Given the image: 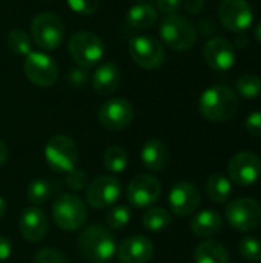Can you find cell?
Here are the masks:
<instances>
[{"label": "cell", "mask_w": 261, "mask_h": 263, "mask_svg": "<svg viewBox=\"0 0 261 263\" xmlns=\"http://www.w3.org/2000/svg\"><path fill=\"white\" fill-rule=\"evenodd\" d=\"M223 227L222 216L214 210H203L191 220V231L198 237H212Z\"/></svg>", "instance_id": "22"}, {"label": "cell", "mask_w": 261, "mask_h": 263, "mask_svg": "<svg viewBox=\"0 0 261 263\" xmlns=\"http://www.w3.org/2000/svg\"><path fill=\"white\" fill-rule=\"evenodd\" d=\"M122 83V71L112 62L102 63L92 74V88L100 96H109L118 89Z\"/></svg>", "instance_id": "20"}, {"label": "cell", "mask_w": 261, "mask_h": 263, "mask_svg": "<svg viewBox=\"0 0 261 263\" xmlns=\"http://www.w3.org/2000/svg\"><path fill=\"white\" fill-rule=\"evenodd\" d=\"M232 185L231 180L222 174H212L206 180V194L215 203H225L231 197Z\"/></svg>", "instance_id": "25"}, {"label": "cell", "mask_w": 261, "mask_h": 263, "mask_svg": "<svg viewBox=\"0 0 261 263\" xmlns=\"http://www.w3.org/2000/svg\"><path fill=\"white\" fill-rule=\"evenodd\" d=\"M183 5V0H157L158 11H162L166 15L177 14Z\"/></svg>", "instance_id": "37"}, {"label": "cell", "mask_w": 261, "mask_h": 263, "mask_svg": "<svg viewBox=\"0 0 261 263\" xmlns=\"http://www.w3.org/2000/svg\"><path fill=\"white\" fill-rule=\"evenodd\" d=\"M246 129L251 136L254 137H261V112L255 111L251 112L246 119Z\"/></svg>", "instance_id": "36"}, {"label": "cell", "mask_w": 261, "mask_h": 263, "mask_svg": "<svg viewBox=\"0 0 261 263\" xmlns=\"http://www.w3.org/2000/svg\"><path fill=\"white\" fill-rule=\"evenodd\" d=\"M195 263H229L225 247L215 240H203L194 251Z\"/></svg>", "instance_id": "23"}, {"label": "cell", "mask_w": 261, "mask_h": 263, "mask_svg": "<svg viewBox=\"0 0 261 263\" xmlns=\"http://www.w3.org/2000/svg\"><path fill=\"white\" fill-rule=\"evenodd\" d=\"M68 49L72 60L83 69L95 66L105 54L103 40L91 31H78L72 34L68 42Z\"/></svg>", "instance_id": "5"}, {"label": "cell", "mask_w": 261, "mask_h": 263, "mask_svg": "<svg viewBox=\"0 0 261 263\" xmlns=\"http://www.w3.org/2000/svg\"><path fill=\"white\" fill-rule=\"evenodd\" d=\"M226 220L235 231H252L261 223V205L249 197L232 200L226 206Z\"/></svg>", "instance_id": "9"}, {"label": "cell", "mask_w": 261, "mask_h": 263, "mask_svg": "<svg viewBox=\"0 0 261 263\" xmlns=\"http://www.w3.org/2000/svg\"><path fill=\"white\" fill-rule=\"evenodd\" d=\"M6 210H8L6 202H5V199H3V197H0V219L6 214Z\"/></svg>", "instance_id": "41"}, {"label": "cell", "mask_w": 261, "mask_h": 263, "mask_svg": "<svg viewBox=\"0 0 261 263\" xmlns=\"http://www.w3.org/2000/svg\"><path fill=\"white\" fill-rule=\"evenodd\" d=\"M238 251L248 262H261V240L257 237H243L238 243Z\"/></svg>", "instance_id": "32"}, {"label": "cell", "mask_w": 261, "mask_h": 263, "mask_svg": "<svg viewBox=\"0 0 261 263\" xmlns=\"http://www.w3.org/2000/svg\"><path fill=\"white\" fill-rule=\"evenodd\" d=\"M160 34L165 45L172 51H188L197 40L195 26L180 14L166 15L160 25Z\"/></svg>", "instance_id": "4"}, {"label": "cell", "mask_w": 261, "mask_h": 263, "mask_svg": "<svg viewBox=\"0 0 261 263\" xmlns=\"http://www.w3.org/2000/svg\"><path fill=\"white\" fill-rule=\"evenodd\" d=\"M185 8L188 12L191 14H197L205 8V0H186L185 2Z\"/></svg>", "instance_id": "39"}, {"label": "cell", "mask_w": 261, "mask_h": 263, "mask_svg": "<svg viewBox=\"0 0 261 263\" xmlns=\"http://www.w3.org/2000/svg\"><path fill=\"white\" fill-rule=\"evenodd\" d=\"M66 2L74 12L82 15L94 14L100 6V0H66Z\"/></svg>", "instance_id": "35"}, {"label": "cell", "mask_w": 261, "mask_h": 263, "mask_svg": "<svg viewBox=\"0 0 261 263\" xmlns=\"http://www.w3.org/2000/svg\"><path fill=\"white\" fill-rule=\"evenodd\" d=\"M128 51L134 63L143 69H157L165 62L163 45L151 35H134L128 43Z\"/></svg>", "instance_id": "8"}, {"label": "cell", "mask_w": 261, "mask_h": 263, "mask_svg": "<svg viewBox=\"0 0 261 263\" xmlns=\"http://www.w3.org/2000/svg\"><path fill=\"white\" fill-rule=\"evenodd\" d=\"M8 160V146L5 145V142L0 139V166L5 165Z\"/></svg>", "instance_id": "40"}, {"label": "cell", "mask_w": 261, "mask_h": 263, "mask_svg": "<svg viewBox=\"0 0 261 263\" xmlns=\"http://www.w3.org/2000/svg\"><path fill=\"white\" fill-rule=\"evenodd\" d=\"M142 223L146 230L149 231H154V233H158V231H163L169 227L171 223V214L165 210V208H158V206H154V208H149L143 213L142 216Z\"/></svg>", "instance_id": "27"}, {"label": "cell", "mask_w": 261, "mask_h": 263, "mask_svg": "<svg viewBox=\"0 0 261 263\" xmlns=\"http://www.w3.org/2000/svg\"><path fill=\"white\" fill-rule=\"evenodd\" d=\"M240 108V100L237 94L223 85H215L208 88L198 100L200 114L214 123H222L232 119Z\"/></svg>", "instance_id": "1"}, {"label": "cell", "mask_w": 261, "mask_h": 263, "mask_svg": "<svg viewBox=\"0 0 261 263\" xmlns=\"http://www.w3.org/2000/svg\"><path fill=\"white\" fill-rule=\"evenodd\" d=\"M218 18L226 29L242 32L252 25L254 12L246 0H223L218 8Z\"/></svg>", "instance_id": "15"}, {"label": "cell", "mask_w": 261, "mask_h": 263, "mask_svg": "<svg viewBox=\"0 0 261 263\" xmlns=\"http://www.w3.org/2000/svg\"><path fill=\"white\" fill-rule=\"evenodd\" d=\"M103 165L111 173H123L128 166V154L122 146H109L103 154Z\"/></svg>", "instance_id": "28"}, {"label": "cell", "mask_w": 261, "mask_h": 263, "mask_svg": "<svg viewBox=\"0 0 261 263\" xmlns=\"http://www.w3.org/2000/svg\"><path fill=\"white\" fill-rule=\"evenodd\" d=\"M6 43H8V48L12 52H15L17 55H28L29 52H32L31 39L22 29H12V31H9V34L6 37Z\"/></svg>", "instance_id": "30"}, {"label": "cell", "mask_w": 261, "mask_h": 263, "mask_svg": "<svg viewBox=\"0 0 261 263\" xmlns=\"http://www.w3.org/2000/svg\"><path fill=\"white\" fill-rule=\"evenodd\" d=\"M203 57L209 68L218 72L231 69L235 63V51L229 40L223 37L211 39L203 48Z\"/></svg>", "instance_id": "17"}, {"label": "cell", "mask_w": 261, "mask_h": 263, "mask_svg": "<svg viewBox=\"0 0 261 263\" xmlns=\"http://www.w3.org/2000/svg\"><path fill=\"white\" fill-rule=\"evenodd\" d=\"M45 159L49 168L55 173H69L75 168L78 151L74 140L68 136H52L45 146Z\"/></svg>", "instance_id": "6"}, {"label": "cell", "mask_w": 261, "mask_h": 263, "mask_svg": "<svg viewBox=\"0 0 261 263\" xmlns=\"http://www.w3.org/2000/svg\"><path fill=\"white\" fill-rule=\"evenodd\" d=\"M162 196V183L151 174L134 177L126 188V199L135 208H149Z\"/></svg>", "instance_id": "14"}, {"label": "cell", "mask_w": 261, "mask_h": 263, "mask_svg": "<svg viewBox=\"0 0 261 263\" xmlns=\"http://www.w3.org/2000/svg\"><path fill=\"white\" fill-rule=\"evenodd\" d=\"M134 116L135 111L132 103L123 97L109 99L98 109L100 125L111 131H120L128 128L134 120Z\"/></svg>", "instance_id": "11"}, {"label": "cell", "mask_w": 261, "mask_h": 263, "mask_svg": "<svg viewBox=\"0 0 261 263\" xmlns=\"http://www.w3.org/2000/svg\"><path fill=\"white\" fill-rule=\"evenodd\" d=\"M200 191L195 185L189 182H178L171 188L169 193V208L175 216L185 217L194 214L200 206Z\"/></svg>", "instance_id": "16"}, {"label": "cell", "mask_w": 261, "mask_h": 263, "mask_svg": "<svg viewBox=\"0 0 261 263\" xmlns=\"http://www.w3.org/2000/svg\"><path fill=\"white\" fill-rule=\"evenodd\" d=\"M86 202L95 210L112 206L122 196V183L112 176H100L86 186Z\"/></svg>", "instance_id": "13"}, {"label": "cell", "mask_w": 261, "mask_h": 263, "mask_svg": "<svg viewBox=\"0 0 261 263\" xmlns=\"http://www.w3.org/2000/svg\"><path fill=\"white\" fill-rule=\"evenodd\" d=\"M105 220L109 230H123L131 220V210L125 205H118L108 211Z\"/></svg>", "instance_id": "31"}, {"label": "cell", "mask_w": 261, "mask_h": 263, "mask_svg": "<svg viewBox=\"0 0 261 263\" xmlns=\"http://www.w3.org/2000/svg\"><path fill=\"white\" fill-rule=\"evenodd\" d=\"M229 180L238 186H251L261 177V159L249 151L235 154L228 163Z\"/></svg>", "instance_id": "12"}, {"label": "cell", "mask_w": 261, "mask_h": 263, "mask_svg": "<svg viewBox=\"0 0 261 263\" xmlns=\"http://www.w3.org/2000/svg\"><path fill=\"white\" fill-rule=\"evenodd\" d=\"M48 2H49V0H48Z\"/></svg>", "instance_id": "43"}, {"label": "cell", "mask_w": 261, "mask_h": 263, "mask_svg": "<svg viewBox=\"0 0 261 263\" xmlns=\"http://www.w3.org/2000/svg\"><path fill=\"white\" fill-rule=\"evenodd\" d=\"M65 183H66V186H68L69 190H72V191L86 190V186H88V174H86L83 170L74 168L72 171L66 173Z\"/></svg>", "instance_id": "33"}, {"label": "cell", "mask_w": 261, "mask_h": 263, "mask_svg": "<svg viewBox=\"0 0 261 263\" xmlns=\"http://www.w3.org/2000/svg\"><path fill=\"white\" fill-rule=\"evenodd\" d=\"M32 263H69V260L62 251L55 248H43L34 256Z\"/></svg>", "instance_id": "34"}, {"label": "cell", "mask_w": 261, "mask_h": 263, "mask_svg": "<svg viewBox=\"0 0 261 263\" xmlns=\"http://www.w3.org/2000/svg\"><path fill=\"white\" fill-rule=\"evenodd\" d=\"M254 35H255V39L261 43V22L260 23H257V26H255V29H254Z\"/></svg>", "instance_id": "42"}, {"label": "cell", "mask_w": 261, "mask_h": 263, "mask_svg": "<svg viewBox=\"0 0 261 263\" xmlns=\"http://www.w3.org/2000/svg\"><path fill=\"white\" fill-rule=\"evenodd\" d=\"M78 251L91 263H109L117 253L115 237L109 228L102 225H91L78 236Z\"/></svg>", "instance_id": "2"}, {"label": "cell", "mask_w": 261, "mask_h": 263, "mask_svg": "<svg viewBox=\"0 0 261 263\" xmlns=\"http://www.w3.org/2000/svg\"><path fill=\"white\" fill-rule=\"evenodd\" d=\"M18 230L25 240L37 243L43 240L48 233V217L38 206H29L23 210L20 216Z\"/></svg>", "instance_id": "18"}, {"label": "cell", "mask_w": 261, "mask_h": 263, "mask_svg": "<svg viewBox=\"0 0 261 263\" xmlns=\"http://www.w3.org/2000/svg\"><path fill=\"white\" fill-rule=\"evenodd\" d=\"M142 163L151 171H162L169 163V149L158 139H149L142 148Z\"/></svg>", "instance_id": "21"}, {"label": "cell", "mask_w": 261, "mask_h": 263, "mask_svg": "<svg viewBox=\"0 0 261 263\" xmlns=\"http://www.w3.org/2000/svg\"><path fill=\"white\" fill-rule=\"evenodd\" d=\"M237 91L242 97L254 100L261 96V79L254 72H246L237 80Z\"/></svg>", "instance_id": "29"}, {"label": "cell", "mask_w": 261, "mask_h": 263, "mask_svg": "<svg viewBox=\"0 0 261 263\" xmlns=\"http://www.w3.org/2000/svg\"><path fill=\"white\" fill-rule=\"evenodd\" d=\"M52 219L60 230L77 231L86 223V203L75 194H62L52 203Z\"/></svg>", "instance_id": "3"}, {"label": "cell", "mask_w": 261, "mask_h": 263, "mask_svg": "<svg viewBox=\"0 0 261 263\" xmlns=\"http://www.w3.org/2000/svg\"><path fill=\"white\" fill-rule=\"evenodd\" d=\"M31 32L38 48L43 51H54L63 42L65 26L58 15L52 12H42L34 17Z\"/></svg>", "instance_id": "7"}, {"label": "cell", "mask_w": 261, "mask_h": 263, "mask_svg": "<svg viewBox=\"0 0 261 263\" xmlns=\"http://www.w3.org/2000/svg\"><path fill=\"white\" fill-rule=\"evenodd\" d=\"M26 79L40 88L52 86L58 79V68L52 57L45 52H29L23 63Z\"/></svg>", "instance_id": "10"}, {"label": "cell", "mask_w": 261, "mask_h": 263, "mask_svg": "<svg viewBox=\"0 0 261 263\" xmlns=\"http://www.w3.org/2000/svg\"><path fill=\"white\" fill-rule=\"evenodd\" d=\"M158 15L154 6L148 3H137L129 8L126 14V22L131 28L135 29H146L151 28L157 22Z\"/></svg>", "instance_id": "24"}, {"label": "cell", "mask_w": 261, "mask_h": 263, "mask_svg": "<svg viewBox=\"0 0 261 263\" xmlns=\"http://www.w3.org/2000/svg\"><path fill=\"white\" fill-rule=\"evenodd\" d=\"M122 263H148L154 256V245L145 236H131L117 247Z\"/></svg>", "instance_id": "19"}, {"label": "cell", "mask_w": 261, "mask_h": 263, "mask_svg": "<svg viewBox=\"0 0 261 263\" xmlns=\"http://www.w3.org/2000/svg\"><path fill=\"white\" fill-rule=\"evenodd\" d=\"M52 183L46 179H34L26 188V199L32 206L43 205L52 196Z\"/></svg>", "instance_id": "26"}, {"label": "cell", "mask_w": 261, "mask_h": 263, "mask_svg": "<svg viewBox=\"0 0 261 263\" xmlns=\"http://www.w3.org/2000/svg\"><path fill=\"white\" fill-rule=\"evenodd\" d=\"M12 253V243L6 236H0V262H5Z\"/></svg>", "instance_id": "38"}]
</instances>
